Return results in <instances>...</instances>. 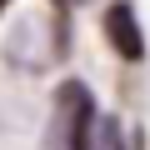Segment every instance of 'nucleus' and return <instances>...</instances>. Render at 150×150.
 Wrapping results in <instances>:
<instances>
[{
    "mask_svg": "<svg viewBox=\"0 0 150 150\" xmlns=\"http://www.w3.org/2000/svg\"><path fill=\"white\" fill-rule=\"evenodd\" d=\"M90 130H95V100L80 80H65L55 95V115H50V150H90Z\"/></svg>",
    "mask_w": 150,
    "mask_h": 150,
    "instance_id": "f257e3e1",
    "label": "nucleus"
},
{
    "mask_svg": "<svg viewBox=\"0 0 150 150\" xmlns=\"http://www.w3.org/2000/svg\"><path fill=\"white\" fill-rule=\"evenodd\" d=\"M105 40H110L125 60H140V55H145V40H140V25H135L130 5H115V10L105 15Z\"/></svg>",
    "mask_w": 150,
    "mask_h": 150,
    "instance_id": "f03ea898",
    "label": "nucleus"
},
{
    "mask_svg": "<svg viewBox=\"0 0 150 150\" xmlns=\"http://www.w3.org/2000/svg\"><path fill=\"white\" fill-rule=\"evenodd\" d=\"M90 150H125V145H120V135H115V125H105V130H100V135L90 140Z\"/></svg>",
    "mask_w": 150,
    "mask_h": 150,
    "instance_id": "7ed1b4c3",
    "label": "nucleus"
},
{
    "mask_svg": "<svg viewBox=\"0 0 150 150\" xmlns=\"http://www.w3.org/2000/svg\"><path fill=\"white\" fill-rule=\"evenodd\" d=\"M5 5H10V0H0V10H5Z\"/></svg>",
    "mask_w": 150,
    "mask_h": 150,
    "instance_id": "20e7f679",
    "label": "nucleus"
}]
</instances>
